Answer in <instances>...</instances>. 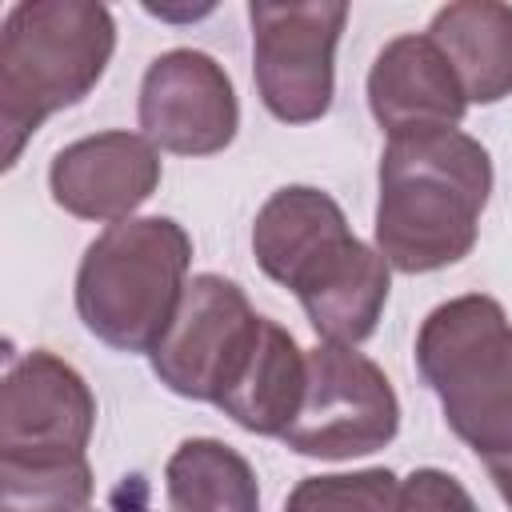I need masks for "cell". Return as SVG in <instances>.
Segmentation results:
<instances>
[{
    "mask_svg": "<svg viewBox=\"0 0 512 512\" xmlns=\"http://www.w3.org/2000/svg\"><path fill=\"white\" fill-rule=\"evenodd\" d=\"M252 80L280 124L328 116L336 96V44L348 24L344 0H252Z\"/></svg>",
    "mask_w": 512,
    "mask_h": 512,
    "instance_id": "obj_5",
    "label": "cell"
},
{
    "mask_svg": "<svg viewBox=\"0 0 512 512\" xmlns=\"http://www.w3.org/2000/svg\"><path fill=\"white\" fill-rule=\"evenodd\" d=\"M256 324H260V312H252L236 280L216 272L192 276L168 332L148 352L156 380L184 400L216 404Z\"/></svg>",
    "mask_w": 512,
    "mask_h": 512,
    "instance_id": "obj_7",
    "label": "cell"
},
{
    "mask_svg": "<svg viewBox=\"0 0 512 512\" xmlns=\"http://www.w3.org/2000/svg\"><path fill=\"white\" fill-rule=\"evenodd\" d=\"M348 236V216L328 192L312 184H288L260 204L252 224V256L268 280L292 292L296 280Z\"/></svg>",
    "mask_w": 512,
    "mask_h": 512,
    "instance_id": "obj_14",
    "label": "cell"
},
{
    "mask_svg": "<svg viewBox=\"0 0 512 512\" xmlns=\"http://www.w3.org/2000/svg\"><path fill=\"white\" fill-rule=\"evenodd\" d=\"M388 288H392L388 260L360 236H348L332 252H324L296 280L292 292L320 340L356 348L376 332L388 304Z\"/></svg>",
    "mask_w": 512,
    "mask_h": 512,
    "instance_id": "obj_12",
    "label": "cell"
},
{
    "mask_svg": "<svg viewBox=\"0 0 512 512\" xmlns=\"http://www.w3.org/2000/svg\"><path fill=\"white\" fill-rule=\"evenodd\" d=\"M96 428L88 380L48 348L8 364L0 384V452H84Z\"/></svg>",
    "mask_w": 512,
    "mask_h": 512,
    "instance_id": "obj_9",
    "label": "cell"
},
{
    "mask_svg": "<svg viewBox=\"0 0 512 512\" xmlns=\"http://www.w3.org/2000/svg\"><path fill=\"white\" fill-rule=\"evenodd\" d=\"M116 52V20L96 0H20L0 32V136L12 168L40 124L80 104Z\"/></svg>",
    "mask_w": 512,
    "mask_h": 512,
    "instance_id": "obj_2",
    "label": "cell"
},
{
    "mask_svg": "<svg viewBox=\"0 0 512 512\" xmlns=\"http://www.w3.org/2000/svg\"><path fill=\"white\" fill-rule=\"evenodd\" d=\"M92 492L84 452H0V512H88Z\"/></svg>",
    "mask_w": 512,
    "mask_h": 512,
    "instance_id": "obj_17",
    "label": "cell"
},
{
    "mask_svg": "<svg viewBox=\"0 0 512 512\" xmlns=\"http://www.w3.org/2000/svg\"><path fill=\"white\" fill-rule=\"evenodd\" d=\"M168 512H260L252 464L216 436L184 440L164 464Z\"/></svg>",
    "mask_w": 512,
    "mask_h": 512,
    "instance_id": "obj_16",
    "label": "cell"
},
{
    "mask_svg": "<svg viewBox=\"0 0 512 512\" xmlns=\"http://www.w3.org/2000/svg\"><path fill=\"white\" fill-rule=\"evenodd\" d=\"M140 136L156 152L212 156L236 140L240 100L224 64L200 48L160 52L140 80Z\"/></svg>",
    "mask_w": 512,
    "mask_h": 512,
    "instance_id": "obj_8",
    "label": "cell"
},
{
    "mask_svg": "<svg viewBox=\"0 0 512 512\" xmlns=\"http://www.w3.org/2000/svg\"><path fill=\"white\" fill-rule=\"evenodd\" d=\"M308 388V352L296 344V336L260 316L244 356L236 360L232 376L224 380L216 408L256 436H284L304 404Z\"/></svg>",
    "mask_w": 512,
    "mask_h": 512,
    "instance_id": "obj_13",
    "label": "cell"
},
{
    "mask_svg": "<svg viewBox=\"0 0 512 512\" xmlns=\"http://www.w3.org/2000/svg\"><path fill=\"white\" fill-rule=\"evenodd\" d=\"M396 488L388 468L304 476L288 492L284 512H396Z\"/></svg>",
    "mask_w": 512,
    "mask_h": 512,
    "instance_id": "obj_18",
    "label": "cell"
},
{
    "mask_svg": "<svg viewBox=\"0 0 512 512\" xmlns=\"http://www.w3.org/2000/svg\"><path fill=\"white\" fill-rule=\"evenodd\" d=\"M412 352L448 428L484 468L512 460V320L504 304L484 292L436 304Z\"/></svg>",
    "mask_w": 512,
    "mask_h": 512,
    "instance_id": "obj_4",
    "label": "cell"
},
{
    "mask_svg": "<svg viewBox=\"0 0 512 512\" xmlns=\"http://www.w3.org/2000/svg\"><path fill=\"white\" fill-rule=\"evenodd\" d=\"M100 512H152L144 476H124L116 484V492L108 496V508H100Z\"/></svg>",
    "mask_w": 512,
    "mask_h": 512,
    "instance_id": "obj_20",
    "label": "cell"
},
{
    "mask_svg": "<svg viewBox=\"0 0 512 512\" xmlns=\"http://www.w3.org/2000/svg\"><path fill=\"white\" fill-rule=\"evenodd\" d=\"M396 512H480V508L452 472L412 468L396 488Z\"/></svg>",
    "mask_w": 512,
    "mask_h": 512,
    "instance_id": "obj_19",
    "label": "cell"
},
{
    "mask_svg": "<svg viewBox=\"0 0 512 512\" xmlns=\"http://www.w3.org/2000/svg\"><path fill=\"white\" fill-rule=\"evenodd\" d=\"M192 264V236L168 216L108 224L80 256L76 316L112 352H152L168 332Z\"/></svg>",
    "mask_w": 512,
    "mask_h": 512,
    "instance_id": "obj_3",
    "label": "cell"
},
{
    "mask_svg": "<svg viewBox=\"0 0 512 512\" xmlns=\"http://www.w3.org/2000/svg\"><path fill=\"white\" fill-rule=\"evenodd\" d=\"M488 476L496 484V492L504 496V504L512 508V460H500V464H488Z\"/></svg>",
    "mask_w": 512,
    "mask_h": 512,
    "instance_id": "obj_21",
    "label": "cell"
},
{
    "mask_svg": "<svg viewBox=\"0 0 512 512\" xmlns=\"http://www.w3.org/2000/svg\"><path fill=\"white\" fill-rule=\"evenodd\" d=\"M400 432V400L376 360L320 340L308 348V388L292 428L280 436L296 456L352 460L380 452Z\"/></svg>",
    "mask_w": 512,
    "mask_h": 512,
    "instance_id": "obj_6",
    "label": "cell"
},
{
    "mask_svg": "<svg viewBox=\"0 0 512 512\" xmlns=\"http://www.w3.org/2000/svg\"><path fill=\"white\" fill-rule=\"evenodd\" d=\"M160 188V152L152 140L128 128H108L64 144L48 164L52 200L96 224L128 220Z\"/></svg>",
    "mask_w": 512,
    "mask_h": 512,
    "instance_id": "obj_10",
    "label": "cell"
},
{
    "mask_svg": "<svg viewBox=\"0 0 512 512\" xmlns=\"http://www.w3.org/2000/svg\"><path fill=\"white\" fill-rule=\"evenodd\" d=\"M488 192L492 156L476 136L460 128L388 136L372 224L376 252L408 276L464 260L480 236Z\"/></svg>",
    "mask_w": 512,
    "mask_h": 512,
    "instance_id": "obj_1",
    "label": "cell"
},
{
    "mask_svg": "<svg viewBox=\"0 0 512 512\" xmlns=\"http://www.w3.org/2000/svg\"><path fill=\"white\" fill-rule=\"evenodd\" d=\"M368 112L388 136L456 128L468 112V96L428 32H408L388 40L372 60Z\"/></svg>",
    "mask_w": 512,
    "mask_h": 512,
    "instance_id": "obj_11",
    "label": "cell"
},
{
    "mask_svg": "<svg viewBox=\"0 0 512 512\" xmlns=\"http://www.w3.org/2000/svg\"><path fill=\"white\" fill-rule=\"evenodd\" d=\"M428 40L452 64L468 104H500L512 96V4H444L428 24Z\"/></svg>",
    "mask_w": 512,
    "mask_h": 512,
    "instance_id": "obj_15",
    "label": "cell"
}]
</instances>
